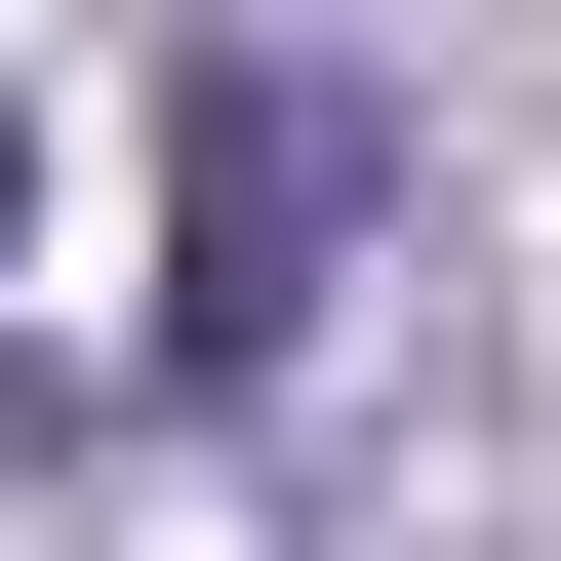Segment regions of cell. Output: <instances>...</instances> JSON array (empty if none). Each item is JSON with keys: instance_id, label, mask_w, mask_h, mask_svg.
<instances>
[{"instance_id": "6da1fadb", "label": "cell", "mask_w": 561, "mask_h": 561, "mask_svg": "<svg viewBox=\"0 0 561 561\" xmlns=\"http://www.w3.org/2000/svg\"><path fill=\"white\" fill-rule=\"evenodd\" d=\"M321 280H362V81H321V41H201V121H161V362L241 401Z\"/></svg>"}, {"instance_id": "7a4b0ae2", "label": "cell", "mask_w": 561, "mask_h": 561, "mask_svg": "<svg viewBox=\"0 0 561 561\" xmlns=\"http://www.w3.org/2000/svg\"><path fill=\"white\" fill-rule=\"evenodd\" d=\"M0 241H41V121H0Z\"/></svg>"}]
</instances>
